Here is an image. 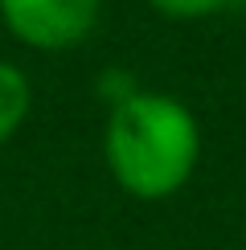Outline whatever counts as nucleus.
<instances>
[{
    "instance_id": "1",
    "label": "nucleus",
    "mask_w": 246,
    "mask_h": 250,
    "mask_svg": "<svg viewBox=\"0 0 246 250\" xmlns=\"http://www.w3.org/2000/svg\"><path fill=\"white\" fill-rule=\"evenodd\" d=\"M102 160L136 201H164L189 185L201 160L197 115L164 90H136L107 111Z\"/></svg>"
},
{
    "instance_id": "2",
    "label": "nucleus",
    "mask_w": 246,
    "mask_h": 250,
    "mask_svg": "<svg viewBox=\"0 0 246 250\" xmlns=\"http://www.w3.org/2000/svg\"><path fill=\"white\" fill-rule=\"evenodd\" d=\"M102 0H0V25L29 49H74L99 25Z\"/></svg>"
},
{
    "instance_id": "3",
    "label": "nucleus",
    "mask_w": 246,
    "mask_h": 250,
    "mask_svg": "<svg viewBox=\"0 0 246 250\" xmlns=\"http://www.w3.org/2000/svg\"><path fill=\"white\" fill-rule=\"evenodd\" d=\"M33 107V86H29L25 70L0 58V144H8L20 131V123L29 119Z\"/></svg>"
},
{
    "instance_id": "4",
    "label": "nucleus",
    "mask_w": 246,
    "mask_h": 250,
    "mask_svg": "<svg viewBox=\"0 0 246 250\" xmlns=\"http://www.w3.org/2000/svg\"><path fill=\"white\" fill-rule=\"evenodd\" d=\"M156 13L164 17H177V21H197V17H213L222 13L230 0H148Z\"/></svg>"
},
{
    "instance_id": "5",
    "label": "nucleus",
    "mask_w": 246,
    "mask_h": 250,
    "mask_svg": "<svg viewBox=\"0 0 246 250\" xmlns=\"http://www.w3.org/2000/svg\"><path fill=\"white\" fill-rule=\"evenodd\" d=\"M136 90L140 86H136V78H131L127 70H102V74H99V99H107V107L131 99Z\"/></svg>"
},
{
    "instance_id": "6",
    "label": "nucleus",
    "mask_w": 246,
    "mask_h": 250,
    "mask_svg": "<svg viewBox=\"0 0 246 250\" xmlns=\"http://www.w3.org/2000/svg\"><path fill=\"white\" fill-rule=\"evenodd\" d=\"M230 4H234V0H230Z\"/></svg>"
}]
</instances>
